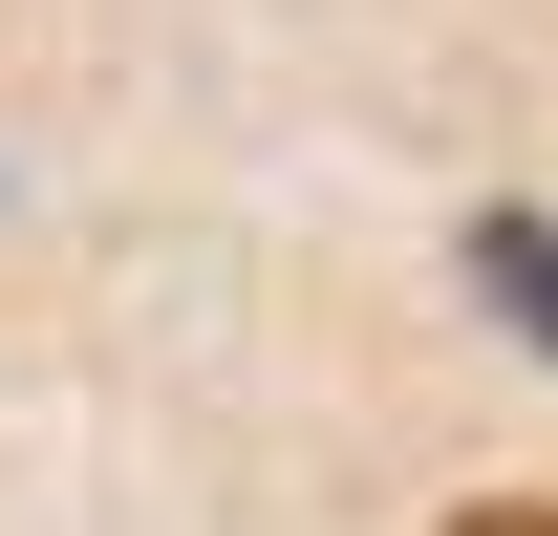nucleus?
<instances>
[{"instance_id": "obj_1", "label": "nucleus", "mask_w": 558, "mask_h": 536, "mask_svg": "<svg viewBox=\"0 0 558 536\" xmlns=\"http://www.w3.org/2000/svg\"><path fill=\"white\" fill-rule=\"evenodd\" d=\"M473 301H515V343L558 365V215H473Z\"/></svg>"}, {"instance_id": "obj_2", "label": "nucleus", "mask_w": 558, "mask_h": 536, "mask_svg": "<svg viewBox=\"0 0 558 536\" xmlns=\"http://www.w3.org/2000/svg\"><path fill=\"white\" fill-rule=\"evenodd\" d=\"M451 536H558V515H451Z\"/></svg>"}]
</instances>
